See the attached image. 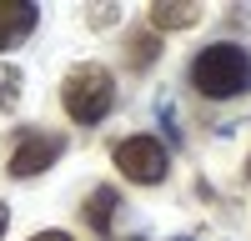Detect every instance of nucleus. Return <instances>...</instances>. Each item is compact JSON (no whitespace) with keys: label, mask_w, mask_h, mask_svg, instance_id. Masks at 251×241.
I'll return each instance as SVG.
<instances>
[{"label":"nucleus","mask_w":251,"mask_h":241,"mask_svg":"<svg viewBox=\"0 0 251 241\" xmlns=\"http://www.w3.org/2000/svg\"><path fill=\"white\" fill-rule=\"evenodd\" d=\"M191 86L211 100H231L251 86V55L241 46H206L196 60H191Z\"/></svg>","instance_id":"obj_1"},{"label":"nucleus","mask_w":251,"mask_h":241,"mask_svg":"<svg viewBox=\"0 0 251 241\" xmlns=\"http://www.w3.org/2000/svg\"><path fill=\"white\" fill-rule=\"evenodd\" d=\"M111 100H116V86H111L106 66H75L66 75V86H60V106H66V116L80 120V126H96V120L111 111Z\"/></svg>","instance_id":"obj_2"},{"label":"nucleus","mask_w":251,"mask_h":241,"mask_svg":"<svg viewBox=\"0 0 251 241\" xmlns=\"http://www.w3.org/2000/svg\"><path fill=\"white\" fill-rule=\"evenodd\" d=\"M116 166L126 171V181H141V186H156L166 181V166H171V156L156 136H131L116 146Z\"/></svg>","instance_id":"obj_3"},{"label":"nucleus","mask_w":251,"mask_h":241,"mask_svg":"<svg viewBox=\"0 0 251 241\" xmlns=\"http://www.w3.org/2000/svg\"><path fill=\"white\" fill-rule=\"evenodd\" d=\"M60 151H66V136H55V131H20L15 146H10V176L46 171V166H55Z\"/></svg>","instance_id":"obj_4"},{"label":"nucleus","mask_w":251,"mask_h":241,"mask_svg":"<svg viewBox=\"0 0 251 241\" xmlns=\"http://www.w3.org/2000/svg\"><path fill=\"white\" fill-rule=\"evenodd\" d=\"M35 30V5H20V0H0V50H10L15 40H25Z\"/></svg>","instance_id":"obj_5"},{"label":"nucleus","mask_w":251,"mask_h":241,"mask_svg":"<svg viewBox=\"0 0 251 241\" xmlns=\"http://www.w3.org/2000/svg\"><path fill=\"white\" fill-rule=\"evenodd\" d=\"M116 206H121V196H116L111 186L91 191V201H86V221H91L100 236H111V216H116Z\"/></svg>","instance_id":"obj_6"},{"label":"nucleus","mask_w":251,"mask_h":241,"mask_svg":"<svg viewBox=\"0 0 251 241\" xmlns=\"http://www.w3.org/2000/svg\"><path fill=\"white\" fill-rule=\"evenodd\" d=\"M201 15V5H191V0H181V5H156L151 10V20L161 30H181V25H191V20Z\"/></svg>","instance_id":"obj_7"},{"label":"nucleus","mask_w":251,"mask_h":241,"mask_svg":"<svg viewBox=\"0 0 251 241\" xmlns=\"http://www.w3.org/2000/svg\"><path fill=\"white\" fill-rule=\"evenodd\" d=\"M20 100V71L15 66H0V111H10Z\"/></svg>","instance_id":"obj_8"},{"label":"nucleus","mask_w":251,"mask_h":241,"mask_svg":"<svg viewBox=\"0 0 251 241\" xmlns=\"http://www.w3.org/2000/svg\"><path fill=\"white\" fill-rule=\"evenodd\" d=\"M151 55H156V40L151 35H136V66H146Z\"/></svg>","instance_id":"obj_9"},{"label":"nucleus","mask_w":251,"mask_h":241,"mask_svg":"<svg viewBox=\"0 0 251 241\" xmlns=\"http://www.w3.org/2000/svg\"><path fill=\"white\" fill-rule=\"evenodd\" d=\"M30 241H71L66 231H40V236H30Z\"/></svg>","instance_id":"obj_10"},{"label":"nucleus","mask_w":251,"mask_h":241,"mask_svg":"<svg viewBox=\"0 0 251 241\" xmlns=\"http://www.w3.org/2000/svg\"><path fill=\"white\" fill-rule=\"evenodd\" d=\"M5 226H10V216H5V206H0V236H5Z\"/></svg>","instance_id":"obj_11"},{"label":"nucleus","mask_w":251,"mask_h":241,"mask_svg":"<svg viewBox=\"0 0 251 241\" xmlns=\"http://www.w3.org/2000/svg\"><path fill=\"white\" fill-rule=\"evenodd\" d=\"M246 171H251V166H246Z\"/></svg>","instance_id":"obj_12"}]
</instances>
